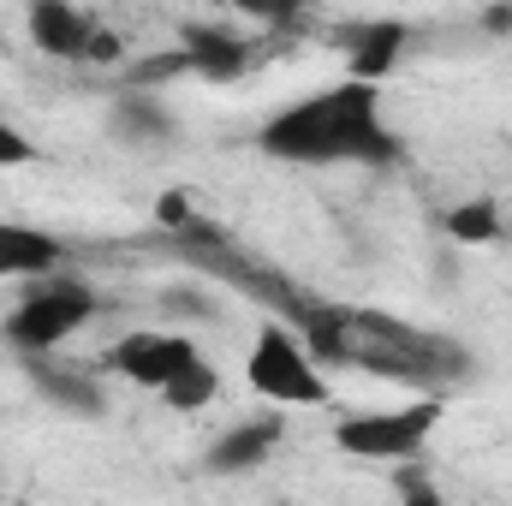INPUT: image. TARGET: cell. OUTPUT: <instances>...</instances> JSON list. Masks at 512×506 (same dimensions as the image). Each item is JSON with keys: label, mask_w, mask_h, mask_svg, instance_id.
I'll return each instance as SVG.
<instances>
[{"label": "cell", "mask_w": 512, "mask_h": 506, "mask_svg": "<svg viewBox=\"0 0 512 506\" xmlns=\"http://www.w3.org/2000/svg\"><path fill=\"white\" fill-rule=\"evenodd\" d=\"M203 352L185 340V334H161V328H137V334H120L114 346H108V364H114V376H126L131 387H149V393H161L167 381L179 376L185 364H197Z\"/></svg>", "instance_id": "obj_5"}, {"label": "cell", "mask_w": 512, "mask_h": 506, "mask_svg": "<svg viewBox=\"0 0 512 506\" xmlns=\"http://www.w3.org/2000/svg\"><path fill=\"white\" fill-rule=\"evenodd\" d=\"M340 48H346V78H370V84H382L387 72L399 66V54H405V24H399V18L358 24V30L340 36Z\"/></svg>", "instance_id": "obj_10"}, {"label": "cell", "mask_w": 512, "mask_h": 506, "mask_svg": "<svg viewBox=\"0 0 512 506\" xmlns=\"http://www.w3.org/2000/svg\"><path fill=\"white\" fill-rule=\"evenodd\" d=\"M233 12H245V18H256V24H298L316 0H227Z\"/></svg>", "instance_id": "obj_16"}, {"label": "cell", "mask_w": 512, "mask_h": 506, "mask_svg": "<svg viewBox=\"0 0 512 506\" xmlns=\"http://www.w3.org/2000/svg\"><path fill=\"white\" fill-rule=\"evenodd\" d=\"M179 78H197L191 72V54L173 42V48H155V54H143V60H131L126 66V90H167V84H179Z\"/></svg>", "instance_id": "obj_14"}, {"label": "cell", "mask_w": 512, "mask_h": 506, "mask_svg": "<svg viewBox=\"0 0 512 506\" xmlns=\"http://www.w3.org/2000/svg\"><path fill=\"white\" fill-rule=\"evenodd\" d=\"M179 48L191 54V72L209 78V84H233V78H245L251 60H256V42L233 36V30H221V24H179Z\"/></svg>", "instance_id": "obj_7"}, {"label": "cell", "mask_w": 512, "mask_h": 506, "mask_svg": "<svg viewBox=\"0 0 512 506\" xmlns=\"http://www.w3.org/2000/svg\"><path fill=\"white\" fill-rule=\"evenodd\" d=\"M483 24H489V30H495V36H512V6H495V12H489V18H483Z\"/></svg>", "instance_id": "obj_19"}, {"label": "cell", "mask_w": 512, "mask_h": 506, "mask_svg": "<svg viewBox=\"0 0 512 506\" xmlns=\"http://www.w3.org/2000/svg\"><path fill=\"white\" fill-rule=\"evenodd\" d=\"M155 221H161L167 233L209 239V227H197V215H191V197H185V191H161V197H155Z\"/></svg>", "instance_id": "obj_15"}, {"label": "cell", "mask_w": 512, "mask_h": 506, "mask_svg": "<svg viewBox=\"0 0 512 506\" xmlns=\"http://www.w3.org/2000/svg\"><path fill=\"white\" fill-rule=\"evenodd\" d=\"M30 161H36V143L12 120H0V167H30Z\"/></svg>", "instance_id": "obj_18"}, {"label": "cell", "mask_w": 512, "mask_h": 506, "mask_svg": "<svg viewBox=\"0 0 512 506\" xmlns=\"http://www.w3.org/2000/svg\"><path fill=\"white\" fill-rule=\"evenodd\" d=\"M441 227H447V239H453V245H501V233H507V221H501V203H495V197L453 203V209L441 215Z\"/></svg>", "instance_id": "obj_12"}, {"label": "cell", "mask_w": 512, "mask_h": 506, "mask_svg": "<svg viewBox=\"0 0 512 506\" xmlns=\"http://www.w3.org/2000/svg\"><path fill=\"white\" fill-rule=\"evenodd\" d=\"M215 393H221V370H215L209 358H197V364H185L179 376L161 387V405H173V411H203V405H215Z\"/></svg>", "instance_id": "obj_13"}, {"label": "cell", "mask_w": 512, "mask_h": 506, "mask_svg": "<svg viewBox=\"0 0 512 506\" xmlns=\"http://www.w3.org/2000/svg\"><path fill=\"white\" fill-rule=\"evenodd\" d=\"M90 316H96V292H90L78 274L54 268V274L30 280V292L6 310L0 334L30 358V352H54V346H66L78 328H90Z\"/></svg>", "instance_id": "obj_2"}, {"label": "cell", "mask_w": 512, "mask_h": 506, "mask_svg": "<svg viewBox=\"0 0 512 506\" xmlns=\"http://www.w3.org/2000/svg\"><path fill=\"white\" fill-rule=\"evenodd\" d=\"M120 60H126V42H120V30L96 24V36H90V48H84V66H120Z\"/></svg>", "instance_id": "obj_17"}, {"label": "cell", "mask_w": 512, "mask_h": 506, "mask_svg": "<svg viewBox=\"0 0 512 506\" xmlns=\"http://www.w3.org/2000/svg\"><path fill=\"white\" fill-rule=\"evenodd\" d=\"M24 36L36 42V54L84 66V48L96 36V18L84 6H72V0H24Z\"/></svg>", "instance_id": "obj_6"}, {"label": "cell", "mask_w": 512, "mask_h": 506, "mask_svg": "<svg viewBox=\"0 0 512 506\" xmlns=\"http://www.w3.org/2000/svg\"><path fill=\"white\" fill-rule=\"evenodd\" d=\"M30 381L54 399V405H66V411H78V417H96L102 411V387L96 376H84V370H66V364H54L48 352H30Z\"/></svg>", "instance_id": "obj_11"}, {"label": "cell", "mask_w": 512, "mask_h": 506, "mask_svg": "<svg viewBox=\"0 0 512 506\" xmlns=\"http://www.w3.org/2000/svg\"><path fill=\"white\" fill-rule=\"evenodd\" d=\"M441 411H447V405H441L435 393H423V399L393 405V411H358V417H340V423H334V447H340L346 459L411 465V459L429 447V435H435Z\"/></svg>", "instance_id": "obj_3"}, {"label": "cell", "mask_w": 512, "mask_h": 506, "mask_svg": "<svg viewBox=\"0 0 512 506\" xmlns=\"http://www.w3.org/2000/svg\"><path fill=\"white\" fill-rule=\"evenodd\" d=\"M66 268V245L42 227H24V221H0V280H42Z\"/></svg>", "instance_id": "obj_9"}, {"label": "cell", "mask_w": 512, "mask_h": 506, "mask_svg": "<svg viewBox=\"0 0 512 506\" xmlns=\"http://www.w3.org/2000/svg\"><path fill=\"white\" fill-rule=\"evenodd\" d=\"M256 149L286 167H328V161L387 167V161H399V137L382 126V84H370V78H340L316 96L286 102L256 131Z\"/></svg>", "instance_id": "obj_1"}, {"label": "cell", "mask_w": 512, "mask_h": 506, "mask_svg": "<svg viewBox=\"0 0 512 506\" xmlns=\"http://www.w3.org/2000/svg\"><path fill=\"white\" fill-rule=\"evenodd\" d=\"M280 435H286V417L280 411H262V417H245V423H233L209 453H203V465L215 471V477H239V471H256L274 447H280Z\"/></svg>", "instance_id": "obj_8"}, {"label": "cell", "mask_w": 512, "mask_h": 506, "mask_svg": "<svg viewBox=\"0 0 512 506\" xmlns=\"http://www.w3.org/2000/svg\"><path fill=\"white\" fill-rule=\"evenodd\" d=\"M245 381H251L256 399H268V405H328L322 358L292 328H280V322L256 328V346L245 358Z\"/></svg>", "instance_id": "obj_4"}]
</instances>
